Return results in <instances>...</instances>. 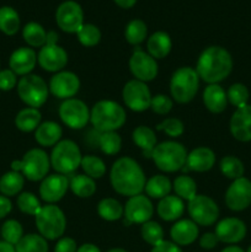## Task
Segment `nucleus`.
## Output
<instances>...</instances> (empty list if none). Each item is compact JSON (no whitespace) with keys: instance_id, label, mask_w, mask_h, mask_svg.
Wrapping results in <instances>:
<instances>
[{"instance_id":"393cba45","label":"nucleus","mask_w":251,"mask_h":252,"mask_svg":"<svg viewBox=\"0 0 251 252\" xmlns=\"http://www.w3.org/2000/svg\"><path fill=\"white\" fill-rule=\"evenodd\" d=\"M202 100L207 110L214 115L224 112L228 106L226 91L219 84H209L204 88L202 94Z\"/></svg>"},{"instance_id":"39448f33","label":"nucleus","mask_w":251,"mask_h":252,"mask_svg":"<svg viewBox=\"0 0 251 252\" xmlns=\"http://www.w3.org/2000/svg\"><path fill=\"white\" fill-rule=\"evenodd\" d=\"M199 79L196 69L192 66H180L170 79V95L177 103H188L196 97L199 89Z\"/></svg>"},{"instance_id":"20e7f679","label":"nucleus","mask_w":251,"mask_h":252,"mask_svg":"<svg viewBox=\"0 0 251 252\" xmlns=\"http://www.w3.org/2000/svg\"><path fill=\"white\" fill-rule=\"evenodd\" d=\"M187 150L181 143L166 140L157 144L150 159L155 166L165 174H174L184 169L187 160Z\"/></svg>"},{"instance_id":"2f4dec72","label":"nucleus","mask_w":251,"mask_h":252,"mask_svg":"<svg viewBox=\"0 0 251 252\" xmlns=\"http://www.w3.org/2000/svg\"><path fill=\"white\" fill-rule=\"evenodd\" d=\"M69 189L79 198H90L96 192V182L85 174L73 175L69 180Z\"/></svg>"},{"instance_id":"72a5a7b5","label":"nucleus","mask_w":251,"mask_h":252,"mask_svg":"<svg viewBox=\"0 0 251 252\" xmlns=\"http://www.w3.org/2000/svg\"><path fill=\"white\" fill-rule=\"evenodd\" d=\"M25 185V177L21 172L9 171L0 177V192L5 197L19 196Z\"/></svg>"},{"instance_id":"4c0bfd02","label":"nucleus","mask_w":251,"mask_h":252,"mask_svg":"<svg viewBox=\"0 0 251 252\" xmlns=\"http://www.w3.org/2000/svg\"><path fill=\"white\" fill-rule=\"evenodd\" d=\"M148 26L143 20L134 19L127 24L125 29V38L129 44L139 47L147 39Z\"/></svg>"},{"instance_id":"13d9d810","label":"nucleus","mask_w":251,"mask_h":252,"mask_svg":"<svg viewBox=\"0 0 251 252\" xmlns=\"http://www.w3.org/2000/svg\"><path fill=\"white\" fill-rule=\"evenodd\" d=\"M113 1L122 9H130V7L134 6L137 0H113Z\"/></svg>"},{"instance_id":"2eb2a0df","label":"nucleus","mask_w":251,"mask_h":252,"mask_svg":"<svg viewBox=\"0 0 251 252\" xmlns=\"http://www.w3.org/2000/svg\"><path fill=\"white\" fill-rule=\"evenodd\" d=\"M56 22L62 31L66 33H76L85 24L83 7L74 0L63 1L57 7Z\"/></svg>"},{"instance_id":"6e6552de","label":"nucleus","mask_w":251,"mask_h":252,"mask_svg":"<svg viewBox=\"0 0 251 252\" xmlns=\"http://www.w3.org/2000/svg\"><path fill=\"white\" fill-rule=\"evenodd\" d=\"M34 223L38 234L46 240H59L66 230L65 214L57 204L42 206L34 216Z\"/></svg>"},{"instance_id":"052dcab7","label":"nucleus","mask_w":251,"mask_h":252,"mask_svg":"<svg viewBox=\"0 0 251 252\" xmlns=\"http://www.w3.org/2000/svg\"><path fill=\"white\" fill-rule=\"evenodd\" d=\"M220 252H245V251H244L240 246L229 245V246H226V248H224Z\"/></svg>"},{"instance_id":"37998d69","label":"nucleus","mask_w":251,"mask_h":252,"mask_svg":"<svg viewBox=\"0 0 251 252\" xmlns=\"http://www.w3.org/2000/svg\"><path fill=\"white\" fill-rule=\"evenodd\" d=\"M226 97H228V102L230 103V105H233L234 107H244V106L249 105L250 91H249L248 86H246L245 84H231V85L229 86L228 91H226Z\"/></svg>"},{"instance_id":"ddd939ff","label":"nucleus","mask_w":251,"mask_h":252,"mask_svg":"<svg viewBox=\"0 0 251 252\" xmlns=\"http://www.w3.org/2000/svg\"><path fill=\"white\" fill-rule=\"evenodd\" d=\"M152 93L147 83L132 79L127 81L122 89V100L126 107L133 112H144L150 110L152 102Z\"/></svg>"},{"instance_id":"412c9836","label":"nucleus","mask_w":251,"mask_h":252,"mask_svg":"<svg viewBox=\"0 0 251 252\" xmlns=\"http://www.w3.org/2000/svg\"><path fill=\"white\" fill-rule=\"evenodd\" d=\"M231 137L241 143L251 142V105L239 107L234 111L229 121Z\"/></svg>"},{"instance_id":"473e14b6","label":"nucleus","mask_w":251,"mask_h":252,"mask_svg":"<svg viewBox=\"0 0 251 252\" xmlns=\"http://www.w3.org/2000/svg\"><path fill=\"white\" fill-rule=\"evenodd\" d=\"M97 214L106 221H117L125 216V206L116 198L106 197L98 202Z\"/></svg>"},{"instance_id":"8fccbe9b","label":"nucleus","mask_w":251,"mask_h":252,"mask_svg":"<svg viewBox=\"0 0 251 252\" xmlns=\"http://www.w3.org/2000/svg\"><path fill=\"white\" fill-rule=\"evenodd\" d=\"M172 107H174V100L171 98V96H167L165 94H157L152 97L150 110L157 115H167L172 110Z\"/></svg>"},{"instance_id":"7ed1b4c3","label":"nucleus","mask_w":251,"mask_h":252,"mask_svg":"<svg viewBox=\"0 0 251 252\" xmlns=\"http://www.w3.org/2000/svg\"><path fill=\"white\" fill-rule=\"evenodd\" d=\"M125 107L113 100H100L90 110V123L98 133L117 132L125 126Z\"/></svg>"},{"instance_id":"de8ad7c7","label":"nucleus","mask_w":251,"mask_h":252,"mask_svg":"<svg viewBox=\"0 0 251 252\" xmlns=\"http://www.w3.org/2000/svg\"><path fill=\"white\" fill-rule=\"evenodd\" d=\"M24 236V228L21 223L15 219H9L1 226V238L11 245H16Z\"/></svg>"},{"instance_id":"aec40b11","label":"nucleus","mask_w":251,"mask_h":252,"mask_svg":"<svg viewBox=\"0 0 251 252\" xmlns=\"http://www.w3.org/2000/svg\"><path fill=\"white\" fill-rule=\"evenodd\" d=\"M248 228L245 221L235 217H229L219 220L216 225L214 234L218 238L219 243L236 245L245 239Z\"/></svg>"},{"instance_id":"423d86ee","label":"nucleus","mask_w":251,"mask_h":252,"mask_svg":"<svg viewBox=\"0 0 251 252\" xmlns=\"http://www.w3.org/2000/svg\"><path fill=\"white\" fill-rule=\"evenodd\" d=\"M51 169L49 155L41 148H33L26 152L21 160H14L11 162V170L21 172L25 179L32 182L42 181L48 176Z\"/></svg>"},{"instance_id":"79ce46f5","label":"nucleus","mask_w":251,"mask_h":252,"mask_svg":"<svg viewBox=\"0 0 251 252\" xmlns=\"http://www.w3.org/2000/svg\"><path fill=\"white\" fill-rule=\"evenodd\" d=\"M80 167L83 169L84 174L94 180L101 179L106 174L105 161L96 155H84Z\"/></svg>"},{"instance_id":"58836bf2","label":"nucleus","mask_w":251,"mask_h":252,"mask_svg":"<svg viewBox=\"0 0 251 252\" xmlns=\"http://www.w3.org/2000/svg\"><path fill=\"white\" fill-rule=\"evenodd\" d=\"M219 170L223 174V176H225L226 179L234 180L240 179L245 174V166H244V162L239 159L238 157H234V155H226L219 162Z\"/></svg>"},{"instance_id":"0eeeda50","label":"nucleus","mask_w":251,"mask_h":252,"mask_svg":"<svg viewBox=\"0 0 251 252\" xmlns=\"http://www.w3.org/2000/svg\"><path fill=\"white\" fill-rule=\"evenodd\" d=\"M83 154L75 142L70 139H63L52 149L49 160L51 167L57 174L69 176L73 175L80 167Z\"/></svg>"},{"instance_id":"1a4fd4ad","label":"nucleus","mask_w":251,"mask_h":252,"mask_svg":"<svg viewBox=\"0 0 251 252\" xmlns=\"http://www.w3.org/2000/svg\"><path fill=\"white\" fill-rule=\"evenodd\" d=\"M58 33L56 31L47 32V42L37 53V63L43 70L58 73L64 70L68 64V53L58 44Z\"/></svg>"},{"instance_id":"864d4df0","label":"nucleus","mask_w":251,"mask_h":252,"mask_svg":"<svg viewBox=\"0 0 251 252\" xmlns=\"http://www.w3.org/2000/svg\"><path fill=\"white\" fill-rule=\"evenodd\" d=\"M219 240L214 233H204L203 235L199 238V246L203 250H213L217 245H218Z\"/></svg>"},{"instance_id":"4468645a","label":"nucleus","mask_w":251,"mask_h":252,"mask_svg":"<svg viewBox=\"0 0 251 252\" xmlns=\"http://www.w3.org/2000/svg\"><path fill=\"white\" fill-rule=\"evenodd\" d=\"M129 70L134 79L143 81V83H149L154 80L159 73V65H157V59L153 58L148 52L143 51L140 47H135L130 56Z\"/></svg>"},{"instance_id":"9b49d317","label":"nucleus","mask_w":251,"mask_h":252,"mask_svg":"<svg viewBox=\"0 0 251 252\" xmlns=\"http://www.w3.org/2000/svg\"><path fill=\"white\" fill-rule=\"evenodd\" d=\"M187 212L189 219L197 225L212 226L218 221L219 207L213 198L206 194H197L193 199L187 203Z\"/></svg>"},{"instance_id":"680f3d73","label":"nucleus","mask_w":251,"mask_h":252,"mask_svg":"<svg viewBox=\"0 0 251 252\" xmlns=\"http://www.w3.org/2000/svg\"><path fill=\"white\" fill-rule=\"evenodd\" d=\"M107 252H128V251H127V250H125V249L115 248V249H111V250H108Z\"/></svg>"},{"instance_id":"ea45409f","label":"nucleus","mask_w":251,"mask_h":252,"mask_svg":"<svg viewBox=\"0 0 251 252\" xmlns=\"http://www.w3.org/2000/svg\"><path fill=\"white\" fill-rule=\"evenodd\" d=\"M16 252H48V243L39 234H27L15 245Z\"/></svg>"},{"instance_id":"6ab92c4d","label":"nucleus","mask_w":251,"mask_h":252,"mask_svg":"<svg viewBox=\"0 0 251 252\" xmlns=\"http://www.w3.org/2000/svg\"><path fill=\"white\" fill-rule=\"evenodd\" d=\"M69 189V179L61 174L48 175L39 185V197L46 204H56L63 199Z\"/></svg>"},{"instance_id":"c9c22d12","label":"nucleus","mask_w":251,"mask_h":252,"mask_svg":"<svg viewBox=\"0 0 251 252\" xmlns=\"http://www.w3.org/2000/svg\"><path fill=\"white\" fill-rule=\"evenodd\" d=\"M172 189L175 196L180 197L182 201L189 202L197 196V184L188 175L177 176L172 182Z\"/></svg>"},{"instance_id":"e433bc0d","label":"nucleus","mask_w":251,"mask_h":252,"mask_svg":"<svg viewBox=\"0 0 251 252\" xmlns=\"http://www.w3.org/2000/svg\"><path fill=\"white\" fill-rule=\"evenodd\" d=\"M20 30L19 12L11 6L0 7V31L6 36H14Z\"/></svg>"},{"instance_id":"e2e57ef3","label":"nucleus","mask_w":251,"mask_h":252,"mask_svg":"<svg viewBox=\"0 0 251 252\" xmlns=\"http://www.w3.org/2000/svg\"><path fill=\"white\" fill-rule=\"evenodd\" d=\"M245 252H251V245H250V246H249V249H248V250H246Z\"/></svg>"},{"instance_id":"5fc2aeb1","label":"nucleus","mask_w":251,"mask_h":252,"mask_svg":"<svg viewBox=\"0 0 251 252\" xmlns=\"http://www.w3.org/2000/svg\"><path fill=\"white\" fill-rule=\"evenodd\" d=\"M150 252H184L181 250L179 245H176L172 241L164 240L160 244H157V246H153L152 251Z\"/></svg>"},{"instance_id":"a878e982","label":"nucleus","mask_w":251,"mask_h":252,"mask_svg":"<svg viewBox=\"0 0 251 252\" xmlns=\"http://www.w3.org/2000/svg\"><path fill=\"white\" fill-rule=\"evenodd\" d=\"M185 212V201L175 194H169L159 201L157 213L164 221H177Z\"/></svg>"},{"instance_id":"c85d7f7f","label":"nucleus","mask_w":251,"mask_h":252,"mask_svg":"<svg viewBox=\"0 0 251 252\" xmlns=\"http://www.w3.org/2000/svg\"><path fill=\"white\" fill-rule=\"evenodd\" d=\"M132 140L140 150H142L143 157L150 159L153 154V150L157 147V139L155 130L152 129L148 126H138L132 132Z\"/></svg>"},{"instance_id":"a211bd4d","label":"nucleus","mask_w":251,"mask_h":252,"mask_svg":"<svg viewBox=\"0 0 251 252\" xmlns=\"http://www.w3.org/2000/svg\"><path fill=\"white\" fill-rule=\"evenodd\" d=\"M154 206L147 194H137L128 198L125 204V218L127 224H144L152 220ZM125 221V223H126Z\"/></svg>"},{"instance_id":"bf43d9fd","label":"nucleus","mask_w":251,"mask_h":252,"mask_svg":"<svg viewBox=\"0 0 251 252\" xmlns=\"http://www.w3.org/2000/svg\"><path fill=\"white\" fill-rule=\"evenodd\" d=\"M0 252H16V250H15L14 245L2 240L0 241Z\"/></svg>"},{"instance_id":"4d7b16f0","label":"nucleus","mask_w":251,"mask_h":252,"mask_svg":"<svg viewBox=\"0 0 251 252\" xmlns=\"http://www.w3.org/2000/svg\"><path fill=\"white\" fill-rule=\"evenodd\" d=\"M76 252H101V250L97 248V246L94 245V244L86 243V244H83V245L79 246L78 251Z\"/></svg>"},{"instance_id":"9d476101","label":"nucleus","mask_w":251,"mask_h":252,"mask_svg":"<svg viewBox=\"0 0 251 252\" xmlns=\"http://www.w3.org/2000/svg\"><path fill=\"white\" fill-rule=\"evenodd\" d=\"M17 95L26 106L39 108L48 100V84L42 76L29 74L17 81Z\"/></svg>"},{"instance_id":"bb28decb","label":"nucleus","mask_w":251,"mask_h":252,"mask_svg":"<svg viewBox=\"0 0 251 252\" xmlns=\"http://www.w3.org/2000/svg\"><path fill=\"white\" fill-rule=\"evenodd\" d=\"M62 135H63V129L61 125L54 121L42 122L34 130V140L43 148L54 147L58 144L62 140Z\"/></svg>"},{"instance_id":"dca6fc26","label":"nucleus","mask_w":251,"mask_h":252,"mask_svg":"<svg viewBox=\"0 0 251 252\" xmlns=\"http://www.w3.org/2000/svg\"><path fill=\"white\" fill-rule=\"evenodd\" d=\"M225 206L233 212H243L251 206V181L243 176L231 181L224 196Z\"/></svg>"},{"instance_id":"f03ea898","label":"nucleus","mask_w":251,"mask_h":252,"mask_svg":"<svg viewBox=\"0 0 251 252\" xmlns=\"http://www.w3.org/2000/svg\"><path fill=\"white\" fill-rule=\"evenodd\" d=\"M233 57L228 49L221 46H209L201 52L194 69L199 79L209 85L225 80L233 71Z\"/></svg>"},{"instance_id":"603ef678","label":"nucleus","mask_w":251,"mask_h":252,"mask_svg":"<svg viewBox=\"0 0 251 252\" xmlns=\"http://www.w3.org/2000/svg\"><path fill=\"white\" fill-rule=\"evenodd\" d=\"M78 251V244L73 238L63 236L57 241L54 246V252H76Z\"/></svg>"},{"instance_id":"49530a36","label":"nucleus","mask_w":251,"mask_h":252,"mask_svg":"<svg viewBox=\"0 0 251 252\" xmlns=\"http://www.w3.org/2000/svg\"><path fill=\"white\" fill-rule=\"evenodd\" d=\"M16 203L20 211L24 214H27V216L34 217L42 208V204L39 202V199L32 192H21L17 196Z\"/></svg>"},{"instance_id":"f257e3e1","label":"nucleus","mask_w":251,"mask_h":252,"mask_svg":"<svg viewBox=\"0 0 251 252\" xmlns=\"http://www.w3.org/2000/svg\"><path fill=\"white\" fill-rule=\"evenodd\" d=\"M110 184L116 193L133 197L143 193L147 177L144 170L129 157L118 158L110 170Z\"/></svg>"},{"instance_id":"3c124183","label":"nucleus","mask_w":251,"mask_h":252,"mask_svg":"<svg viewBox=\"0 0 251 252\" xmlns=\"http://www.w3.org/2000/svg\"><path fill=\"white\" fill-rule=\"evenodd\" d=\"M17 86V75L11 69L0 70V91H10Z\"/></svg>"},{"instance_id":"f704fd0d","label":"nucleus","mask_w":251,"mask_h":252,"mask_svg":"<svg viewBox=\"0 0 251 252\" xmlns=\"http://www.w3.org/2000/svg\"><path fill=\"white\" fill-rule=\"evenodd\" d=\"M22 37L31 48H41L47 42V31L41 24L31 21L22 29Z\"/></svg>"},{"instance_id":"a18cd8bd","label":"nucleus","mask_w":251,"mask_h":252,"mask_svg":"<svg viewBox=\"0 0 251 252\" xmlns=\"http://www.w3.org/2000/svg\"><path fill=\"white\" fill-rule=\"evenodd\" d=\"M142 239L150 246H157L161 241H164V229L157 221L149 220L142 224L140 228Z\"/></svg>"},{"instance_id":"6e6d98bb","label":"nucleus","mask_w":251,"mask_h":252,"mask_svg":"<svg viewBox=\"0 0 251 252\" xmlns=\"http://www.w3.org/2000/svg\"><path fill=\"white\" fill-rule=\"evenodd\" d=\"M12 211V203L9 197L0 196V219L5 218Z\"/></svg>"},{"instance_id":"c756f323","label":"nucleus","mask_w":251,"mask_h":252,"mask_svg":"<svg viewBox=\"0 0 251 252\" xmlns=\"http://www.w3.org/2000/svg\"><path fill=\"white\" fill-rule=\"evenodd\" d=\"M172 189V182L165 175H154L147 180L144 192L149 198L161 199L169 196Z\"/></svg>"},{"instance_id":"cd10ccee","label":"nucleus","mask_w":251,"mask_h":252,"mask_svg":"<svg viewBox=\"0 0 251 252\" xmlns=\"http://www.w3.org/2000/svg\"><path fill=\"white\" fill-rule=\"evenodd\" d=\"M172 49L171 37L165 31H157L147 39V52L154 59H164Z\"/></svg>"},{"instance_id":"c03bdc74","label":"nucleus","mask_w":251,"mask_h":252,"mask_svg":"<svg viewBox=\"0 0 251 252\" xmlns=\"http://www.w3.org/2000/svg\"><path fill=\"white\" fill-rule=\"evenodd\" d=\"M76 37L81 46L90 48V47H95L100 43L102 34H101L100 29L95 25L84 24L80 30L76 32Z\"/></svg>"},{"instance_id":"4be33fe9","label":"nucleus","mask_w":251,"mask_h":252,"mask_svg":"<svg viewBox=\"0 0 251 252\" xmlns=\"http://www.w3.org/2000/svg\"><path fill=\"white\" fill-rule=\"evenodd\" d=\"M216 164V153L208 147H198L187 154L186 165L182 171L207 172Z\"/></svg>"},{"instance_id":"f3484780","label":"nucleus","mask_w":251,"mask_h":252,"mask_svg":"<svg viewBox=\"0 0 251 252\" xmlns=\"http://www.w3.org/2000/svg\"><path fill=\"white\" fill-rule=\"evenodd\" d=\"M80 79L75 73L69 70H62L54 74L48 83L49 93L57 98L68 100L75 97L80 90Z\"/></svg>"},{"instance_id":"b1692460","label":"nucleus","mask_w":251,"mask_h":252,"mask_svg":"<svg viewBox=\"0 0 251 252\" xmlns=\"http://www.w3.org/2000/svg\"><path fill=\"white\" fill-rule=\"evenodd\" d=\"M198 225L191 219H179L170 229V238L176 245L188 246L198 239Z\"/></svg>"},{"instance_id":"a19ab883","label":"nucleus","mask_w":251,"mask_h":252,"mask_svg":"<svg viewBox=\"0 0 251 252\" xmlns=\"http://www.w3.org/2000/svg\"><path fill=\"white\" fill-rule=\"evenodd\" d=\"M97 145L106 155H117L122 149V138L117 132L98 133Z\"/></svg>"},{"instance_id":"7c9ffc66","label":"nucleus","mask_w":251,"mask_h":252,"mask_svg":"<svg viewBox=\"0 0 251 252\" xmlns=\"http://www.w3.org/2000/svg\"><path fill=\"white\" fill-rule=\"evenodd\" d=\"M42 115L38 108L26 107L19 111V113L15 117V126L19 130L24 133H31L37 129L41 125Z\"/></svg>"},{"instance_id":"5701e85b","label":"nucleus","mask_w":251,"mask_h":252,"mask_svg":"<svg viewBox=\"0 0 251 252\" xmlns=\"http://www.w3.org/2000/svg\"><path fill=\"white\" fill-rule=\"evenodd\" d=\"M36 64L37 53L31 47H20L15 49L9 59V69L20 76L31 74Z\"/></svg>"},{"instance_id":"09e8293b","label":"nucleus","mask_w":251,"mask_h":252,"mask_svg":"<svg viewBox=\"0 0 251 252\" xmlns=\"http://www.w3.org/2000/svg\"><path fill=\"white\" fill-rule=\"evenodd\" d=\"M155 129L159 132H164L170 138H179L184 134L185 125L180 118L169 117L157 125Z\"/></svg>"},{"instance_id":"f8f14e48","label":"nucleus","mask_w":251,"mask_h":252,"mask_svg":"<svg viewBox=\"0 0 251 252\" xmlns=\"http://www.w3.org/2000/svg\"><path fill=\"white\" fill-rule=\"evenodd\" d=\"M59 118L68 128L79 130L90 123V108L80 98H68L61 103L58 110Z\"/></svg>"}]
</instances>
